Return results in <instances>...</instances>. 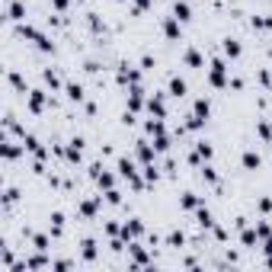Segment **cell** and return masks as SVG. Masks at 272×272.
I'll return each instance as SVG.
<instances>
[{
    "instance_id": "74e56055",
    "label": "cell",
    "mask_w": 272,
    "mask_h": 272,
    "mask_svg": "<svg viewBox=\"0 0 272 272\" xmlns=\"http://www.w3.org/2000/svg\"><path fill=\"white\" fill-rule=\"evenodd\" d=\"M202 180L205 182H218V173H215V167H208V160L202 163Z\"/></svg>"
},
{
    "instance_id": "d590c367",
    "label": "cell",
    "mask_w": 272,
    "mask_h": 272,
    "mask_svg": "<svg viewBox=\"0 0 272 272\" xmlns=\"http://www.w3.org/2000/svg\"><path fill=\"white\" fill-rule=\"evenodd\" d=\"M144 180H147V182H157V180H160V170L154 167V163H144Z\"/></svg>"
},
{
    "instance_id": "7c38bea8",
    "label": "cell",
    "mask_w": 272,
    "mask_h": 272,
    "mask_svg": "<svg viewBox=\"0 0 272 272\" xmlns=\"http://www.w3.org/2000/svg\"><path fill=\"white\" fill-rule=\"evenodd\" d=\"M128 253H132V263H135V266H147V263H151V260H147V250L144 247H141V243H128Z\"/></svg>"
},
{
    "instance_id": "7bdbcfd3",
    "label": "cell",
    "mask_w": 272,
    "mask_h": 272,
    "mask_svg": "<svg viewBox=\"0 0 272 272\" xmlns=\"http://www.w3.org/2000/svg\"><path fill=\"white\" fill-rule=\"evenodd\" d=\"M256 205H260V212H263V215H269V212H272V199H269V195H263Z\"/></svg>"
},
{
    "instance_id": "3957f363",
    "label": "cell",
    "mask_w": 272,
    "mask_h": 272,
    "mask_svg": "<svg viewBox=\"0 0 272 272\" xmlns=\"http://www.w3.org/2000/svg\"><path fill=\"white\" fill-rule=\"evenodd\" d=\"M141 234H144V224H141V218H132V221H125V224H122V230H119V237H122L125 243L138 240Z\"/></svg>"
},
{
    "instance_id": "ba28073f",
    "label": "cell",
    "mask_w": 272,
    "mask_h": 272,
    "mask_svg": "<svg viewBox=\"0 0 272 272\" xmlns=\"http://www.w3.org/2000/svg\"><path fill=\"white\" fill-rule=\"evenodd\" d=\"M23 144H26V151H29V154H36L39 160H45V157H48V151L42 147V141H39L36 135H23Z\"/></svg>"
},
{
    "instance_id": "7402d4cb",
    "label": "cell",
    "mask_w": 272,
    "mask_h": 272,
    "mask_svg": "<svg viewBox=\"0 0 272 272\" xmlns=\"http://www.w3.org/2000/svg\"><path fill=\"white\" fill-rule=\"evenodd\" d=\"M29 240H32V247H36L39 253H48L51 250V237L48 234H29Z\"/></svg>"
},
{
    "instance_id": "52a82bcc",
    "label": "cell",
    "mask_w": 272,
    "mask_h": 272,
    "mask_svg": "<svg viewBox=\"0 0 272 272\" xmlns=\"http://www.w3.org/2000/svg\"><path fill=\"white\" fill-rule=\"evenodd\" d=\"M45 106H48V96H45V90H29V112L39 115V112H45Z\"/></svg>"
},
{
    "instance_id": "cb8c5ba5",
    "label": "cell",
    "mask_w": 272,
    "mask_h": 272,
    "mask_svg": "<svg viewBox=\"0 0 272 272\" xmlns=\"http://www.w3.org/2000/svg\"><path fill=\"white\" fill-rule=\"evenodd\" d=\"M186 90H189V87H186V80H182V77H170V96L182 99V96H186Z\"/></svg>"
},
{
    "instance_id": "f1b7e54d",
    "label": "cell",
    "mask_w": 272,
    "mask_h": 272,
    "mask_svg": "<svg viewBox=\"0 0 272 272\" xmlns=\"http://www.w3.org/2000/svg\"><path fill=\"white\" fill-rule=\"evenodd\" d=\"M195 154H199L202 160H212L215 157V147L208 144V141H195Z\"/></svg>"
},
{
    "instance_id": "d4e9b609",
    "label": "cell",
    "mask_w": 272,
    "mask_h": 272,
    "mask_svg": "<svg viewBox=\"0 0 272 272\" xmlns=\"http://www.w3.org/2000/svg\"><path fill=\"white\" fill-rule=\"evenodd\" d=\"M16 32H19L23 39H29V42H39V39H42V32H39L36 26H29V23H19V26H16Z\"/></svg>"
},
{
    "instance_id": "e575fe53",
    "label": "cell",
    "mask_w": 272,
    "mask_h": 272,
    "mask_svg": "<svg viewBox=\"0 0 272 272\" xmlns=\"http://www.w3.org/2000/svg\"><path fill=\"white\" fill-rule=\"evenodd\" d=\"M256 135H260L263 141H272V125L269 122H256Z\"/></svg>"
},
{
    "instance_id": "2e32d148",
    "label": "cell",
    "mask_w": 272,
    "mask_h": 272,
    "mask_svg": "<svg viewBox=\"0 0 272 272\" xmlns=\"http://www.w3.org/2000/svg\"><path fill=\"white\" fill-rule=\"evenodd\" d=\"M135 151H138V160H141V163H154V151H157V147H154L151 141H138V147H135Z\"/></svg>"
},
{
    "instance_id": "4316f807",
    "label": "cell",
    "mask_w": 272,
    "mask_h": 272,
    "mask_svg": "<svg viewBox=\"0 0 272 272\" xmlns=\"http://www.w3.org/2000/svg\"><path fill=\"white\" fill-rule=\"evenodd\" d=\"M240 240H243V247H256V243H260L256 227H240Z\"/></svg>"
},
{
    "instance_id": "ab89813d",
    "label": "cell",
    "mask_w": 272,
    "mask_h": 272,
    "mask_svg": "<svg viewBox=\"0 0 272 272\" xmlns=\"http://www.w3.org/2000/svg\"><path fill=\"white\" fill-rule=\"evenodd\" d=\"M256 234H260V240H263V243H266V240H269V237H272V227H269V224H266V221H260V224H256Z\"/></svg>"
},
{
    "instance_id": "44dd1931",
    "label": "cell",
    "mask_w": 272,
    "mask_h": 272,
    "mask_svg": "<svg viewBox=\"0 0 272 272\" xmlns=\"http://www.w3.org/2000/svg\"><path fill=\"white\" fill-rule=\"evenodd\" d=\"M180 205L186 208V212H195V208H199V205H205V202H202L195 192H182V195H180Z\"/></svg>"
},
{
    "instance_id": "8d00e7d4",
    "label": "cell",
    "mask_w": 272,
    "mask_h": 272,
    "mask_svg": "<svg viewBox=\"0 0 272 272\" xmlns=\"http://www.w3.org/2000/svg\"><path fill=\"white\" fill-rule=\"evenodd\" d=\"M253 29H272V16H253Z\"/></svg>"
},
{
    "instance_id": "484cf974",
    "label": "cell",
    "mask_w": 272,
    "mask_h": 272,
    "mask_svg": "<svg viewBox=\"0 0 272 272\" xmlns=\"http://www.w3.org/2000/svg\"><path fill=\"white\" fill-rule=\"evenodd\" d=\"M64 93H67V99H71V103H84V84H67Z\"/></svg>"
},
{
    "instance_id": "e0dca14e",
    "label": "cell",
    "mask_w": 272,
    "mask_h": 272,
    "mask_svg": "<svg viewBox=\"0 0 272 272\" xmlns=\"http://www.w3.org/2000/svg\"><path fill=\"white\" fill-rule=\"evenodd\" d=\"M240 163H243L247 170H260V167H263V157H260V151H253V147H250V151H243Z\"/></svg>"
},
{
    "instance_id": "9a60e30c",
    "label": "cell",
    "mask_w": 272,
    "mask_h": 272,
    "mask_svg": "<svg viewBox=\"0 0 272 272\" xmlns=\"http://www.w3.org/2000/svg\"><path fill=\"white\" fill-rule=\"evenodd\" d=\"M99 202H103V195H99V199H87V202H80L77 215H80V218H96V212H99Z\"/></svg>"
},
{
    "instance_id": "ac0fdd59",
    "label": "cell",
    "mask_w": 272,
    "mask_h": 272,
    "mask_svg": "<svg viewBox=\"0 0 272 272\" xmlns=\"http://www.w3.org/2000/svg\"><path fill=\"white\" fill-rule=\"evenodd\" d=\"M173 16L180 19V23H189V19H192V6H189L186 0H176L173 3Z\"/></svg>"
},
{
    "instance_id": "5bb4252c",
    "label": "cell",
    "mask_w": 272,
    "mask_h": 272,
    "mask_svg": "<svg viewBox=\"0 0 272 272\" xmlns=\"http://www.w3.org/2000/svg\"><path fill=\"white\" fill-rule=\"evenodd\" d=\"M221 51L224 54H227V58H240V54H243V45H240V39H224V42H221Z\"/></svg>"
},
{
    "instance_id": "c3c4849f",
    "label": "cell",
    "mask_w": 272,
    "mask_h": 272,
    "mask_svg": "<svg viewBox=\"0 0 272 272\" xmlns=\"http://www.w3.org/2000/svg\"><path fill=\"white\" fill-rule=\"evenodd\" d=\"M263 250H266V253H272V237L266 240V247H263Z\"/></svg>"
},
{
    "instance_id": "d6986e66",
    "label": "cell",
    "mask_w": 272,
    "mask_h": 272,
    "mask_svg": "<svg viewBox=\"0 0 272 272\" xmlns=\"http://www.w3.org/2000/svg\"><path fill=\"white\" fill-rule=\"evenodd\" d=\"M80 256H84V263H93V260H96V240H93V237L80 240Z\"/></svg>"
},
{
    "instance_id": "b9f144b4",
    "label": "cell",
    "mask_w": 272,
    "mask_h": 272,
    "mask_svg": "<svg viewBox=\"0 0 272 272\" xmlns=\"http://www.w3.org/2000/svg\"><path fill=\"white\" fill-rule=\"evenodd\" d=\"M10 84H13V87H16V90H19V93H26V80H23V77H19V74H16V71H10Z\"/></svg>"
},
{
    "instance_id": "4fadbf2b",
    "label": "cell",
    "mask_w": 272,
    "mask_h": 272,
    "mask_svg": "<svg viewBox=\"0 0 272 272\" xmlns=\"http://www.w3.org/2000/svg\"><path fill=\"white\" fill-rule=\"evenodd\" d=\"M141 106H144V90H141V84H135L132 90H128V109H132V112H138Z\"/></svg>"
},
{
    "instance_id": "6da1fadb",
    "label": "cell",
    "mask_w": 272,
    "mask_h": 272,
    "mask_svg": "<svg viewBox=\"0 0 272 272\" xmlns=\"http://www.w3.org/2000/svg\"><path fill=\"white\" fill-rule=\"evenodd\" d=\"M208 84L218 87V90H224V87L230 84V80H227V64H224V58H212V64H208Z\"/></svg>"
},
{
    "instance_id": "836d02e7",
    "label": "cell",
    "mask_w": 272,
    "mask_h": 272,
    "mask_svg": "<svg viewBox=\"0 0 272 272\" xmlns=\"http://www.w3.org/2000/svg\"><path fill=\"white\" fill-rule=\"evenodd\" d=\"M96 182H99V189H112L115 186V176L109 173V170H103V173L96 176Z\"/></svg>"
},
{
    "instance_id": "f546056e",
    "label": "cell",
    "mask_w": 272,
    "mask_h": 272,
    "mask_svg": "<svg viewBox=\"0 0 272 272\" xmlns=\"http://www.w3.org/2000/svg\"><path fill=\"white\" fill-rule=\"evenodd\" d=\"M192 112H195V115H199V119H208V112H212V103H208V99H205V96H202V99H195V106H192Z\"/></svg>"
},
{
    "instance_id": "603a6c76",
    "label": "cell",
    "mask_w": 272,
    "mask_h": 272,
    "mask_svg": "<svg viewBox=\"0 0 272 272\" xmlns=\"http://www.w3.org/2000/svg\"><path fill=\"white\" fill-rule=\"evenodd\" d=\"M144 132L157 138V135H167V125H163V119H157V115H154V119H147V122H144Z\"/></svg>"
},
{
    "instance_id": "5b68a950",
    "label": "cell",
    "mask_w": 272,
    "mask_h": 272,
    "mask_svg": "<svg viewBox=\"0 0 272 272\" xmlns=\"http://www.w3.org/2000/svg\"><path fill=\"white\" fill-rule=\"evenodd\" d=\"M0 151H3V160H19V157L26 154V144H16V141H10V135H3Z\"/></svg>"
},
{
    "instance_id": "f6af8a7d",
    "label": "cell",
    "mask_w": 272,
    "mask_h": 272,
    "mask_svg": "<svg viewBox=\"0 0 272 272\" xmlns=\"http://www.w3.org/2000/svg\"><path fill=\"white\" fill-rule=\"evenodd\" d=\"M119 230H122V227H119L115 221H109V224H106V234H109V237H119Z\"/></svg>"
},
{
    "instance_id": "7a4b0ae2",
    "label": "cell",
    "mask_w": 272,
    "mask_h": 272,
    "mask_svg": "<svg viewBox=\"0 0 272 272\" xmlns=\"http://www.w3.org/2000/svg\"><path fill=\"white\" fill-rule=\"evenodd\" d=\"M119 176H122V180H128L135 189H138V192L147 186V180H141V176H138V170H135V160H132V157H119Z\"/></svg>"
},
{
    "instance_id": "4dcf8cb0",
    "label": "cell",
    "mask_w": 272,
    "mask_h": 272,
    "mask_svg": "<svg viewBox=\"0 0 272 272\" xmlns=\"http://www.w3.org/2000/svg\"><path fill=\"white\" fill-rule=\"evenodd\" d=\"M42 80H45V84L51 87V90H61V77H58V74L51 71V67H45V71H42Z\"/></svg>"
},
{
    "instance_id": "8fae6325",
    "label": "cell",
    "mask_w": 272,
    "mask_h": 272,
    "mask_svg": "<svg viewBox=\"0 0 272 272\" xmlns=\"http://www.w3.org/2000/svg\"><path fill=\"white\" fill-rule=\"evenodd\" d=\"M6 19H13V23H23L26 19V3L23 0H10V3H6Z\"/></svg>"
},
{
    "instance_id": "9c48e42d",
    "label": "cell",
    "mask_w": 272,
    "mask_h": 272,
    "mask_svg": "<svg viewBox=\"0 0 272 272\" xmlns=\"http://www.w3.org/2000/svg\"><path fill=\"white\" fill-rule=\"evenodd\" d=\"M163 36H167L170 42H176V39L182 36V23L176 16H167V19H163Z\"/></svg>"
},
{
    "instance_id": "8992f818",
    "label": "cell",
    "mask_w": 272,
    "mask_h": 272,
    "mask_svg": "<svg viewBox=\"0 0 272 272\" xmlns=\"http://www.w3.org/2000/svg\"><path fill=\"white\" fill-rule=\"evenodd\" d=\"M84 144H87V141L80 138V135H77V138H71V144L64 147V157L71 163H80V157H84Z\"/></svg>"
},
{
    "instance_id": "bcb514c9",
    "label": "cell",
    "mask_w": 272,
    "mask_h": 272,
    "mask_svg": "<svg viewBox=\"0 0 272 272\" xmlns=\"http://www.w3.org/2000/svg\"><path fill=\"white\" fill-rule=\"evenodd\" d=\"M141 67H144V71H151V67H154V58H151V54H144V58H141Z\"/></svg>"
},
{
    "instance_id": "83f0119b",
    "label": "cell",
    "mask_w": 272,
    "mask_h": 272,
    "mask_svg": "<svg viewBox=\"0 0 272 272\" xmlns=\"http://www.w3.org/2000/svg\"><path fill=\"white\" fill-rule=\"evenodd\" d=\"M186 64L195 67V71H199V67H205V58H202V51H199V48H189V51H186Z\"/></svg>"
},
{
    "instance_id": "60d3db41",
    "label": "cell",
    "mask_w": 272,
    "mask_h": 272,
    "mask_svg": "<svg viewBox=\"0 0 272 272\" xmlns=\"http://www.w3.org/2000/svg\"><path fill=\"white\" fill-rule=\"evenodd\" d=\"M106 202H109V205H119V202H122V192H119V189H106Z\"/></svg>"
},
{
    "instance_id": "277c9868",
    "label": "cell",
    "mask_w": 272,
    "mask_h": 272,
    "mask_svg": "<svg viewBox=\"0 0 272 272\" xmlns=\"http://www.w3.org/2000/svg\"><path fill=\"white\" fill-rule=\"evenodd\" d=\"M115 80H119L122 87H135V84H141V71L132 67V64H122L119 74H115Z\"/></svg>"
},
{
    "instance_id": "d6a6232c",
    "label": "cell",
    "mask_w": 272,
    "mask_h": 272,
    "mask_svg": "<svg viewBox=\"0 0 272 272\" xmlns=\"http://www.w3.org/2000/svg\"><path fill=\"white\" fill-rule=\"evenodd\" d=\"M182 243H186V234H182V230H170L167 234V247H182Z\"/></svg>"
},
{
    "instance_id": "f35d334b",
    "label": "cell",
    "mask_w": 272,
    "mask_h": 272,
    "mask_svg": "<svg viewBox=\"0 0 272 272\" xmlns=\"http://www.w3.org/2000/svg\"><path fill=\"white\" fill-rule=\"evenodd\" d=\"M16 199H19V192H16V189H13V186H6V189H3V205L10 208V205H13V202H16Z\"/></svg>"
},
{
    "instance_id": "1f68e13d",
    "label": "cell",
    "mask_w": 272,
    "mask_h": 272,
    "mask_svg": "<svg viewBox=\"0 0 272 272\" xmlns=\"http://www.w3.org/2000/svg\"><path fill=\"white\" fill-rule=\"evenodd\" d=\"M48 221H51V237H58L61 230H64V215H61V212H51Z\"/></svg>"
},
{
    "instance_id": "ee69618b",
    "label": "cell",
    "mask_w": 272,
    "mask_h": 272,
    "mask_svg": "<svg viewBox=\"0 0 272 272\" xmlns=\"http://www.w3.org/2000/svg\"><path fill=\"white\" fill-rule=\"evenodd\" d=\"M74 263L71 260H58V263H51V269H58V272H64V269H71Z\"/></svg>"
},
{
    "instance_id": "ffe728a7",
    "label": "cell",
    "mask_w": 272,
    "mask_h": 272,
    "mask_svg": "<svg viewBox=\"0 0 272 272\" xmlns=\"http://www.w3.org/2000/svg\"><path fill=\"white\" fill-rule=\"evenodd\" d=\"M195 221H199V227H205V230H212V227H215V218H212V212H208L205 205L195 208Z\"/></svg>"
},
{
    "instance_id": "30bf717a",
    "label": "cell",
    "mask_w": 272,
    "mask_h": 272,
    "mask_svg": "<svg viewBox=\"0 0 272 272\" xmlns=\"http://www.w3.org/2000/svg\"><path fill=\"white\" fill-rule=\"evenodd\" d=\"M147 112L157 115V119H167V103H163V93H154V96L147 99Z\"/></svg>"
},
{
    "instance_id": "7dc6e473",
    "label": "cell",
    "mask_w": 272,
    "mask_h": 272,
    "mask_svg": "<svg viewBox=\"0 0 272 272\" xmlns=\"http://www.w3.org/2000/svg\"><path fill=\"white\" fill-rule=\"evenodd\" d=\"M51 3H54V10H58V13L67 10V0H51Z\"/></svg>"
}]
</instances>
